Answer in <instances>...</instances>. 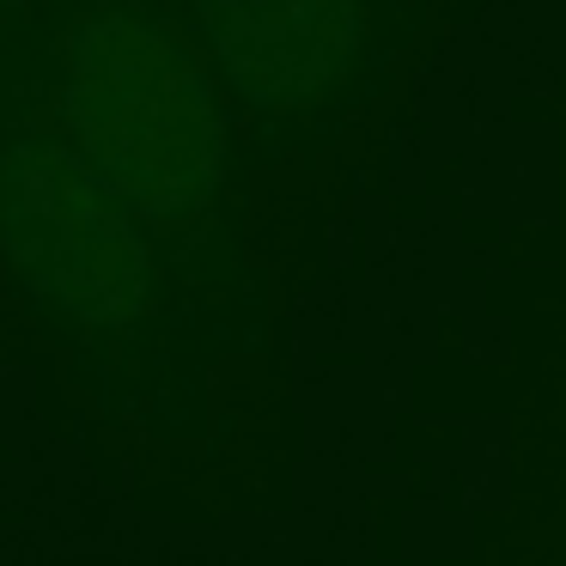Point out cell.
Returning <instances> with one entry per match:
<instances>
[{
  "label": "cell",
  "instance_id": "cell-1",
  "mask_svg": "<svg viewBox=\"0 0 566 566\" xmlns=\"http://www.w3.org/2000/svg\"><path fill=\"white\" fill-rule=\"evenodd\" d=\"M67 147L147 232H196L226 196V111L171 25L98 13L67 38Z\"/></svg>",
  "mask_w": 566,
  "mask_h": 566
},
{
  "label": "cell",
  "instance_id": "cell-2",
  "mask_svg": "<svg viewBox=\"0 0 566 566\" xmlns=\"http://www.w3.org/2000/svg\"><path fill=\"white\" fill-rule=\"evenodd\" d=\"M0 250L19 281L80 329H135L159 293L147 226L67 140L38 135L0 159Z\"/></svg>",
  "mask_w": 566,
  "mask_h": 566
},
{
  "label": "cell",
  "instance_id": "cell-4",
  "mask_svg": "<svg viewBox=\"0 0 566 566\" xmlns=\"http://www.w3.org/2000/svg\"><path fill=\"white\" fill-rule=\"evenodd\" d=\"M0 7H19V0H0Z\"/></svg>",
  "mask_w": 566,
  "mask_h": 566
},
{
  "label": "cell",
  "instance_id": "cell-3",
  "mask_svg": "<svg viewBox=\"0 0 566 566\" xmlns=\"http://www.w3.org/2000/svg\"><path fill=\"white\" fill-rule=\"evenodd\" d=\"M196 38L232 98L274 123H335L378 92L396 0H189Z\"/></svg>",
  "mask_w": 566,
  "mask_h": 566
}]
</instances>
